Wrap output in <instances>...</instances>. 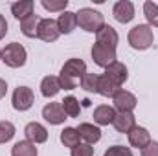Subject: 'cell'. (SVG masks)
Returning a JSON list of instances; mask_svg holds the SVG:
<instances>
[{"instance_id": "obj_1", "label": "cell", "mask_w": 158, "mask_h": 156, "mask_svg": "<svg viewBox=\"0 0 158 156\" xmlns=\"http://www.w3.org/2000/svg\"><path fill=\"white\" fill-rule=\"evenodd\" d=\"M86 74V64H85V61H81V59H68L64 64H63V68H61V74H59V84H61V88H64V90H74L76 88V81L81 79L83 76Z\"/></svg>"}, {"instance_id": "obj_2", "label": "cell", "mask_w": 158, "mask_h": 156, "mask_svg": "<svg viewBox=\"0 0 158 156\" xmlns=\"http://www.w3.org/2000/svg\"><path fill=\"white\" fill-rule=\"evenodd\" d=\"M76 17H77V26L88 33H98L105 26V17L92 7H81L76 13Z\"/></svg>"}, {"instance_id": "obj_3", "label": "cell", "mask_w": 158, "mask_h": 156, "mask_svg": "<svg viewBox=\"0 0 158 156\" xmlns=\"http://www.w3.org/2000/svg\"><path fill=\"white\" fill-rule=\"evenodd\" d=\"M129 44L134 48V50H147L153 46V28L149 24H138L134 26L132 30H129Z\"/></svg>"}, {"instance_id": "obj_4", "label": "cell", "mask_w": 158, "mask_h": 156, "mask_svg": "<svg viewBox=\"0 0 158 156\" xmlns=\"http://www.w3.org/2000/svg\"><path fill=\"white\" fill-rule=\"evenodd\" d=\"M26 59H28L26 48L22 44H19V42H11V44H7L2 50V61L9 68H20V66H24Z\"/></svg>"}, {"instance_id": "obj_5", "label": "cell", "mask_w": 158, "mask_h": 156, "mask_svg": "<svg viewBox=\"0 0 158 156\" xmlns=\"http://www.w3.org/2000/svg\"><path fill=\"white\" fill-rule=\"evenodd\" d=\"M33 101H35V96H33V90L30 86H17L15 88L13 97H11V103H13L15 110L26 112L33 107Z\"/></svg>"}, {"instance_id": "obj_6", "label": "cell", "mask_w": 158, "mask_h": 156, "mask_svg": "<svg viewBox=\"0 0 158 156\" xmlns=\"http://www.w3.org/2000/svg\"><path fill=\"white\" fill-rule=\"evenodd\" d=\"M92 59H94V63L98 66L107 68L112 63H116V48H110V46H105V44L96 42L92 46Z\"/></svg>"}, {"instance_id": "obj_7", "label": "cell", "mask_w": 158, "mask_h": 156, "mask_svg": "<svg viewBox=\"0 0 158 156\" xmlns=\"http://www.w3.org/2000/svg\"><path fill=\"white\" fill-rule=\"evenodd\" d=\"M61 31L57 28V20L53 18H40L39 30H37V37L44 42H55L59 39Z\"/></svg>"}, {"instance_id": "obj_8", "label": "cell", "mask_w": 158, "mask_h": 156, "mask_svg": "<svg viewBox=\"0 0 158 156\" xmlns=\"http://www.w3.org/2000/svg\"><path fill=\"white\" fill-rule=\"evenodd\" d=\"M112 99H114V109H116L118 112H132L134 107L138 105L136 96H134L132 92H129V90H123V88L119 90Z\"/></svg>"}, {"instance_id": "obj_9", "label": "cell", "mask_w": 158, "mask_h": 156, "mask_svg": "<svg viewBox=\"0 0 158 156\" xmlns=\"http://www.w3.org/2000/svg\"><path fill=\"white\" fill-rule=\"evenodd\" d=\"M112 15L114 18L121 22V24H127L134 18V4L131 0H119L114 4V9H112Z\"/></svg>"}, {"instance_id": "obj_10", "label": "cell", "mask_w": 158, "mask_h": 156, "mask_svg": "<svg viewBox=\"0 0 158 156\" xmlns=\"http://www.w3.org/2000/svg\"><path fill=\"white\" fill-rule=\"evenodd\" d=\"M42 117H44L50 125H61V123H64L66 114H64L61 103H48V105L42 109Z\"/></svg>"}, {"instance_id": "obj_11", "label": "cell", "mask_w": 158, "mask_h": 156, "mask_svg": "<svg viewBox=\"0 0 158 156\" xmlns=\"http://www.w3.org/2000/svg\"><path fill=\"white\" fill-rule=\"evenodd\" d=\"M24 134H26V140L28 142H31V143H44L46 140H48V130H46V127L44 125H40L37 121H31V123H28L26 125V129H24Z\"/></svg>"}, {"instance_id": "obj_12", "label": "cell", "mask_w": 158, "mask_h": 156, "mask_svg": "<svg viewBox=\"0 0 158 156\" xmlns=\"http://www.w3.org/2000/svg\"><path fill=\"white\" fill-rule=\"evenodd\" d=\"M119 90H121V84L116 83L112 77H109L107 74L99 76V79H98V94H101L105 97H114Z\"/></svg>"}, {"instance_id": "obj_13", "label": "cell", "mask_w": 158, "mask_h": 156, "mask_svg": "<svg viewBox=\"0 0 158 156\" xmlns=\"http://www.w3.org/2000/svg\"><path fill=\"white\" fill-rule=\"evenodd\" d=\"M114 129L121 132V134H129L134 127H136V119H134V114L132 112H118L114 121H112Z\"/></svg>"}, {"instance_id": "obj_14", "label": "cell", "mask_w": 158, "mask_h": 156, "mask_svg": "<svg viewBox=\"0 0 158 156\" xmlns=\"http://www.w3.org/2000/svg\"><path fill=\"white\" fill-rule=\"evenodd\" d=\"M129 143L132 145V147H136V149H143L145 145H149L151 143V136H149V130L147 129H143V127H134L129 134Z\"/></svg>"}, {"instance_id": "obj_15", "label": "cell", "mask_w": 158, "mask_h": 156, "mask_svg": "<svg viewBox=\"0 0 158 156\" xmlns=\"http://www.w3.org/2000/svg\"><path fill=\"white\" fill-rule=\"evenodd\" d=\"M118 31L112 28V26H109V24H105L98 33H96V42H99V44H105V46H110V48H116L118 46Z\"/></svg>"}, {"instance_id": "obj_16", "label": "cell", "mask_w": 158, "mask_h": 156, "mask_svg": "<svg viewBox=\"0 0 158 156\" xmlns=\"http://www.w3.org/2000/svg\"><path fill=\"white\" fill-rule=\"evenodd\" d=\"M77 132H79V136H81V140H85L88 145L98 143V142L101 140V130H99V127H96V125H92V123H81L77 127Z\"/></svg>"}, {"instance_id": "obj_17", "label": "cell", "mask_w": 158, "mask_h": 156, "mask_svg": "<svg viewBox=\"0 0 158 156\" xmlns=\"http://www.w3.org/2000/svg\"><path fill=\"white\" fill-rule=\"evenodd\" d=\"M76 26H77V17H76L74 11H63V13L59 15V18H57V28H59L61 33L68 35V33H72V31L76 30Z\"/></svg>"}, {"instance_id": "obj_18", "label": "cell", "mask_w": 158, "mask_h": 156, "mask_svg": "<svg viewBox=\"0 0 158 156\" xmlns=\"http://www.w3.org/2000/svg\"><path fill=\"white\" fill-rule=\"evenodd\" d=\"M116 114H118V112H116L114 107L99 105V107H96V110H94V121H96L98 125H110V123L114 121Z\"/></svg>"}, {"instance_id": "obj_19", "label": "cell", "mask_w": 158, "mask_h": 156, "mask_svg": "<svg viewBox=\"0 0 158 156\" xmlns=\"http://www.w3.org/2000/svg\"><path fill=\"white\" fill-rule=\"evenodd\" d=\"M11 13H13L15 18L24 20V18H28V17L33 15V2H31V0L15 2V4H11Z\"/></svg>"}, {"instance_id": "obj_20", "label": "cell", "mask_w": 158, "mask_h": 156, "mask_svg": "<svg viewBox=\"0 0 158 156\" xmlns=\"http://www.w3.org/2000/svg\"><path fill=\"white\" fill-rule=\"evenodd\" d=\"M61 90V84H59V77L55 76H46V77L40 81V94L44 97H53L57 96Z\"/></svg>"}, {"instance_id": "obj_21", "label": "cell", "mask_w": 158, "mask_h": 156, "mask_svg": "<svg viewBox=\"0 0 158 156\" xmlns=\"http://www.w3.org/2000/svg\"><path fill=\"white\" fill-rule=\"evenodd\" d=\"M105 74L109 76V77H112L116 83H119V84H123L125 81H127V77H129V70H127V66L123 64V63H112L110 66H107L105 68Z\"/></svg>"}, {"instance_id": "obj_22", "label": "cell", "mask_w": 158, "mask_h": 156, "mask_svg": "<svg viewBox=\"0 0 158 156\" xmlns=\"http://www.w3.org/2000/svg\"><path fill=\"white\" fill-rule=\"evenodd\" d=\"M39 151L35 147V143L24 140V142H17L11 147V156H37Z\"/></svg>"}, {"instance_id": "obj_23", "label": "cell", "mask_w": 158, "mask_h": 156, "mask_svg": "<svg viewBox=\"0 0 158 156\" xmlns=\"http://www.w3.org/2000/svg\"><path fill=\"white\" fill-rule=\"evenodd\" d=\"M39 15H31V17H28V18H24V20H20V31L26 35V37H30V39H33V37H37V30H39Z\"/></svg>"}, {"instance_id": "obj_24", "label": "cell", "mask_w": 158, "mask_h": 156, "mask_svg": "<svg viewBox=\"0 0 158 156\" xmlns=\"http://www.w3.org/2000/svg\"><path fill=\"white\" fill-rule=\"evenodd\" d=\"M79 140H81V136H79L77 129H74V127H64V129L61 130V143H63L64 147H70V149L77 147Z\"/></svg>"}, {"instance_id": "obj_25", "label": "cell", "mask_w": 158, "mask_h": 156, "mask_svg": "<svg viewBox=\"0 0 158 156\" xmlns=\"http://www.w3.org/2000/svg\"><path fill=\"white\" fill-rule=\"evenodd\" d=\"M61 105H63V110H64V114H66L68 117H77L79 112H81L79 99H77V97H74V96L64 97V99L61 101Z\"/></svg>"}, {"instance_id": "obj_26", "label": "cell", "mask_w": 158, "mask_h": 156, "mask_svg": "<svg viewBox=\"0 0 158 156\" xmlns=\"http://www.w3.org/2000/svg\"><path fill=\"white\" fill-rule=\"evenodd\" d=\"M143 15H145L147 22H149V26L158 28V4L151 2V0L143 2Z\"/></svg>"}, {"instance_id": "obj_27", "label": "cell", "mask_w": 158, "mask_h": 156, "mask_svg": "<svg viewBox=\"0 0 158 156\" xmlns=\"http://www.w3.org/2000/svg\"><path fill=\"white\" fill-rule=\"evenodd\" d=\"M98 79H99L98 74H88V72H86L83 77L79 79L81 88L86 90V92H98Z\"/></svg>"}, {"instance_id": "obj_28", "label": "cell", "mask_w": 158, "mask_h": 156, "mask_svg": "<svg viewBox=\"0 0 158 156\" xmlns=\"http://www.w3.org/2000/svg\"><path fill=\"white\" fill-rule=\"evenodd\" d=\"M40 6L46 9V11H66V6H68V0H40Z\"/></svg>"}, {"instance_id": "obj_29", "label": "cell", "mask_w": 158, "mask_h": 156, "mask_svg": "<svg viewBox=\"0 0 158 156\" xmlns=\"http://www.w3.org/2000/svg\"><path fill=\"white\" fill-rule=\"evenodd\" d=\"M15 136V125L11 121H0V143L9 142Z\"/></svg>"}, {"instance_id": "obj_30", "label": "cell", "mask_w": 158, "mask_h": 156, "mask_svg": "<svg viewBox=\"0 0 158 156\" xmlns=\"http://www.w3.org/2000/svg\"><path fill=\"white\" fill-rule=\"evenodd\" d=\"M70 156H94V147L88 143H79L77 147L72 149Z\"/></svg>"}, {"instance_id": "obj_31", "label": "cell", "mask_w": 158, "mask_h": 156, "mask_svg": "<svg viewBox=\"0 0 158 156\" xmlns=\"http://www.w3.org/2000/svg\"><path fill=\"white\" fill-rule=\"evenodd\" d=\"M105 156H132V151L129 147H123V145H112L107 149Z\"/></svg>"}, {"instance_id": "obj_32", "label": "cell", "mask_w": 158, "mask_h": 156, "mask_svg": "<svg viewBox=\"0 0 158 156\" xmlns=\"http://www.w3.org/2000/svg\"><path fill=\"white\" fill-rule=\"evenodd\" d=\"M142 156H158V142H151L142 149Z\"/></svg>"}, {"instance_id": "obj_33", "label": "cell", "mask_w": 158, "mask_h": 156, "mask_svg": "<svg viewBox=\"0 0 158 156\" xmlns=\"http://www.w3.org/2000/svg\"><path fill=\"white\" fill-rule=\"evenodd\" d=\"M6 33H7V22H6L4 15H0V40L6 37Z\"/></svg>"}, {"instance_id": "obj_34", "label": "cell", "mask_w": 158, "mask_h": 156, "mask_svg": "<svg viewBox=\"0 0 158 156\" xmlns=\"http://www.w3.org/2000/svg\"><path fill=\"white\" fill-rule=\"evenodd\" d=\"M6 92H7V83L4 79H0V99L6 96Z\"/></svg>"}, {"instance_id": "obj_35", "label": "cell", "mask_w": 158, "mask_h": 156, "mask_svg": "<svg viewBox=\"0 0 158 156\" xmlns=\"http://www.w3.org/2000/svg\"><path fill=\"white\" fill-rule=\"evenodd\" d=\"M0 61H2V50H0Z\"/></svg>"}]
</instances>
